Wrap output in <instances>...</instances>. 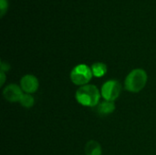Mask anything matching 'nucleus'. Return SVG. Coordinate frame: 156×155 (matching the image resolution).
<instances>
[{"label":"nucleus","instance_id":"1","mask_svg":"<svg viewBox=\"0 0 156 155\" xmlns=\"http://www.w3.org/2000/svg\"><path fill=\"white\" fill-rule=\"evenodd\" d=\"M101 91L94 85H84L81 86L76 91L77 101L85 107H96L101 101Z\"/></svg>","mask_w":156,"mask_h":155},{"label":"nucleus","instance_id":"11","mask_svg":"<svg viewBox=\"0 0 156 155\" xmlns=\"http://www.w3.org/2000/svg\"><path fill=\"white\" fill-rule=\"evenodd\" d=\"M8 7V2L7 0H0V9H1V16H3Z\"/></svg>","mask_w":156,"mask_h":155},{"label":"nucleus","instance_id":"4","mask_svg":"<svg viewBox=\"0 0 156 155\" xmlns=\"http://www.w3.org/2000/svg\"><path fill=\"white\" fill-rule=\"evenodd\" d=\"M122 91V85L119 81L112 79L106 81L101 90V94L104 100L108 101H114L121 94Z\"/></svg>","mask_w":156,"mask_h":155},{"label":"nucleus","instance_id":"9","mask_svg":"<svg viewBox=\"0 0 156 155\" xmlns=\"http://www.w3.org/2000/svg\"><path fill=\"white\" fill-rule=\"evenodd\" d=\"M90 69H91L93 76L96 77V78L103 77L107 73V71H108L107 66L104 63H102V62H96V63L92 64Z\"/></svg>","mask_w":156,"mask_h":155},{"label":"nucleus","instance_id":"8","mask_svg":"<svg viewBox=\"0 0 156 155\" xmlns=\"http://www.w3.org/2000/svg\"><path fill=\"white\" fill-rule=\"evenodd\" d=\"M101 147L96 141H90L85 146L86 155H101Z\"/></svg>","mask_w":156,"mask_h":155},{"label":"nucleus","instance_id":"5","mask_svg":"<svg viewBox=\"0 0 156 155\" xmlns=\"http://www.w3.org/2000/svg\"><path fill=\"white\" fill-rule=\"evenodd\" d=\"M23 95L24 94L21 87L16 84H10L6 86L3 91L4 98L9 102H19Z\"/></svg>","mask_w":156,"mask_h":155},{"label":"nucleus","instance_id":"2","mask_svg":"<svg viewBox=\"0 0 156 155\" xmlns=\"http://www.w3.org/2000/svg\"><path fill=\"white\" fill-rule=\"evenodd\" d=\"M147 73L142 69H136L131 71L125 79V89L130 92L141 91L147 83Z\"/></svg>","mask_w":156,"mask_h":155},{"label":"nucleus","instance_id":"10","mask_svg":"<svg viewBox=\"0 0 156 155\" xmlns=\"http://www.w3.org/2000/svg\"><path fill=\"white\" fill-rule=\"evenodd\" d=\"M34 102H35L34 98L30 94H27V93L24 94L19 101V103L25 108H31L34 105Z\"/></svg>","mask_w":156,"mask_h":155},{"label":"nucleus","instance_id":"6","mask_svg":"<svg viewBox=\"0 0 156 155\" xmlns=\"http://www.w3.org/2000/svg\"><path fill=\"white\" fill-rule=\"evenodd\" d=\"M20 87L27 94L34 93L38 89V80L34 75H25L20 80Z\"/></svg>","mask_w":156,"mask_h":155},{"label":"nucleus","instance_id":"12","mask_svg":"<svg viewBox=\"0 0 156 155\" xmlns=\"http://www.w3.org/2000/svg\"><path fill=\"white\" fill-rule=\"evenodd\" d=\"M10 69V67H9V65L7 64V63H5V62H4V61H1V71H5V70H8Z\"/></svg>","mask_w":156,"mask_h":155},{"label":"nucleus","instance_id":"3","mask_svg":"<svg viewBox=\"0 0 156 155\" xmlns=\"http://www.w3.org/2000/svg\"><path fill=\"white\" fill-rule=\"evenodd\" d=\"M93 77L91 69L85 64L77 65L70 72L71 81L78 86H84L89 83V81Z\"/></svg>","mask_w":156,"mask_h":155},{"label":"nucleus","instance_id":"7","mask_svg":"<svg viewBox=\"0 0 156 155\" xmlns=\"http://www.w3.org/2000/svg\"><path fill=\"white\" fill-rule=\"evenodd\" d=\"M96 111L101 116H107L115 111V104L113 101L103 100L96 106Z\"/></svg>","mask_w":156,"mask_h":155},{"label":"nucleus","instance_id":"13","mask_svg":"<svg viewBox=\"0 0 156 155\" xmlns=\"http://www.w3.org/2000/svg\"><path fill=\"white\" fill-rule=\"evenodd\" d=\"M0 76H1V83H0V85H1V86H3V85H4V83H5V73H4L3 71H1Z\"/></svg>","mask_w":156,"mask_h":155}]
</instances>
